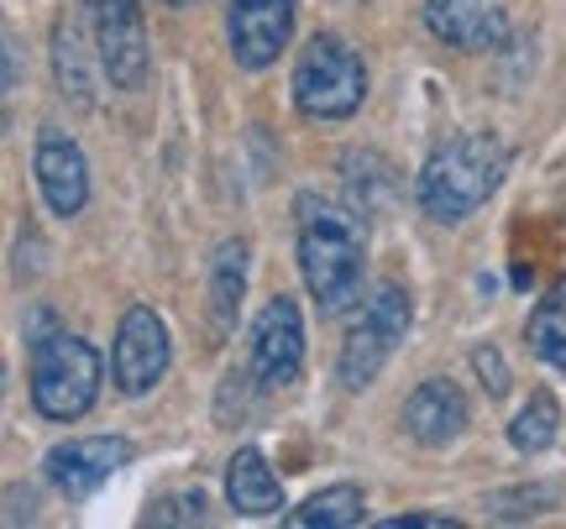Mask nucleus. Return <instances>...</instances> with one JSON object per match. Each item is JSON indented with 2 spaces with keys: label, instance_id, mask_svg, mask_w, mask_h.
<instances>
[{
  "label": "nucleus",
  "instance_id": "f257e3e1",
  "mask_svg": "<svg viewBox=\"0 0 566 529\" xmlns=\"http://www.w3.org/2000/svg\"><path fill=\"white\" fill-rule=\"evenodd\" d=\"M294 246H300V278L321 315H342L363 294L367 231L363 210L331 194H300L294 200Z\"/></svg>",
  "mask_w": 566,
  "mask_h": 529
},
{
  "label": "nucleus",
  "instance_id": "f03ea898",
  "mask_svg": "<svg viewBox=\"0 0 566 529\" xmlns=\"http://www.w3.org/2000/svg\"><path fill=\"white\" fill-rule=\"evenodd\" d=\"M509 173V147L493 131H457L424 158L415 179V204L436 225H462L478 215Z\"/></svg>",
  "mask_w": 566,
  "mask_h": 529
},
{
  "label": "nucleus",
  "instance_id": "7ed1b4c3",
  "mask_svg": "<svg viewBox=\"0 0 566 529\" xmlns=\"http://www.w3.org/2000/svg\"><path fill=\"white\" fill-rule=\"evenodd\" d=\"M32 347V362H27V388H32V409L42 420L53 425H74L84 420L95 399H101V378H105V362L101 351L90 347L84 336L74 330H42Z\"/></svg>",
  "mask_w": 566,
  "mask_h": 529
},
{
  "label": "nucleus",
  "instance_id": "20e7f679",
  "mask_svg": "<svg viewBox=\"0 0 566 529\" xmlns=\"http://www.w3.org/2000/svg\"><path fill=\"white\" fill-rule=\"evenodd\" d=\"M294 110L304 121H352L367 100V63L336 32H315L294 59V80H289Z\"/></svg>",
  "mask_w": 566,
  "mask_h": 529
},
{
  "label": "nucleus",
  "instance_id": "39448f33",
  "mask_svg": "<svg viewBox=\"0 0 566 529\" xmlns=\"http://www.w3.org/2000/svg\"><path fill=\"white\" fill-rule=\"evenodd\" d=\"M409 320H415L409 288H399V284L373 288V299L363 305V320L346 330L342 357H336V378H342L346 393H363V388L378 383V372L388 367V357H394L399 341L409 336Z\"/></svg>",
  "mask_w": 566,
  "mask_h": 529
},
{
  "label": "nucleus",
  "instance_id": "423d86ee",
  "mask_svg": "<svg viewBox=\"0 0 566 529\" xmlns=\"http://www.w3.org/2000/svg\"><path fill=\"white\" fill-rule=\"evenodd\" d=\"M90 17V38H95V59L111 89H142L147 84V17L142 0H80Z\"/></svg>",
  "mask_w": 566,
  "mask_h": 529
},
{
  "label": "nucleus",
  "instance_id": "0eeeda50",
  "mask_svg": "<svg viewBox=\"0 0 566 529\" xmlns=\"http://www.w3.org/2000/svg\"><path fill=\"white\" fill-rule=\"evenodd\" d=\"M168 362H174V341H168V326L153 305H132L116 326V341H111V383L126 399H142L168 378Z\"/></svg>",
  "mask_w": 566,
  "mask_h": 529
},
{
  "label": "nucleus",
  "instance_id": "6e6552de",
  "mask_svg": "<svg viewBox=\"0 0 566 529\" xmlns=\"http://www.w3.org/2000/svg\"><path fill=\"white\" fill-rule=\"evenodd\" d=\"M132 456H137V446L126 435H74V441H59V446L42 456V477L53 483L59 498L84 504L122 467H132Z\"/></svg>",
  "mask_w": 566,
  "mask_h": 529
},
{
  "label": "nucleus",
  "instance_id": "1a4fd4ad",
  "mask_svg": "<svg viewBox=\"0 0 566 529\" xmlns=\"http://www.w3.org/2000/svg\"><path fill=\"white\" fill-rule=\"evenodd\" d=\"M300 0H226V47L237 68L263 74L279 63V53L294 38Z\"/></svg>",
  "mask_w": 566,
  "mask_h": 529
},
{
  "label": "nucleus",
  "instance_id": "9d476101",
  "mask_svg": "<svg viewBox=\"0 0 566 529\" xmlns=\"http://www.w3.org/2000/svg\"><path fill=\"white\" fill-rule=\"evenodd\" d=\"M304 372V315L289 294H273L258 320H252V383L258 388H289Z\"/></svg>",
  "mask_w": 566,
  "mask_h": 529
},
{
  "label": "nucleus",
  "instance_id": "9b49d317",
  "mask_svg": "<svg viewBox=\"0 0 566 529\" xmlns=\"http://www.w3.org/2000/svg\"><path fill=\"white\" fill-rule=\"evenodd\" d=\"M32 173H38V189H42V204L74 221L84 204H90V163H84L80 142L59 131V126H42L38 137V152H32Z\"/></svg>",
  "mask_w": 566,
  "mask_h": 529
},
{
  "label": "nucleus",
  "instance_id": "f8f14e48",
  "mask_svg": "<svg viewBox=\"0 0 566 529\" xmlns=\"http://www.w3.org/2000/svg\"><path fill=\"white\" fill-rule=\"evenodd\" d=\"M424 27L430 38L457 53H504L509 47V17L499 0H424Z\"/></svg>",
  "mask_w": 566,
  "mask_h": 529
},
{
  "label": "nucleus",
  "instance_id": "ddd939ff",
  "mask_svg": "<svg viewBox=\"0 0 566 529\" xmlns=\"http://www.w3.org/2000/svg\"><path fill=\"white\" fill-rule=\"evenodd\" d=\"M399 425L415 446L441 451L451 441H462L467 425H472V409H467V393L451 378H424L415 393L399 409Z\"/></svg>",
  "mask_w": 566,
  "mask_h": 529
},
{
  "label": "nucleus",
  "instance_id": "4468645a",
  "mask_svg": "<svg viewBox=\"0 0 566 529\" xmlns=\"http://www.w3.org/2000/svg\"><path fill=\"white\" fill-rule=\"evenodd\" d=\"M226 504L247 519H268L283 509V483L258 446H242L226 462Z\"/></svg>",
  "mask_w": 566,
  "mask_h": 529
},
{
  "label": "nucleus",
  "instance_id": "2eb2a0df",
  "mask_svg": "<svg viewBox=\"0 0 566 529\" xmlns=\"http://www.w3.org/2000/svg\"><path fill=\"white\" fill-rule=\"evenodd\" d=\"M84 27H90V17H59L53 21V80H59L63 100H74L80 110H90L95 105V63H90V42H84Z\"/></svg>",
  "mask_w": 566,
  "mask_h": 529
},
{
  "label": "nucleus",
  "instance_id": "dca6fc26",
  "mask_svg": "<svg viewBox=\"0 0 566 529\" xmlns=\"http://www.w3.org/2000/svg\"><path fill=\"white\" fill-rule=\"evenodd\" d=\"M247 252L252 246L242 236L216 246L210 257V320H216V336H231L237 315H242V294H247Z\"/></svg>",
  "mask_w": 566,
  "mask_h": 529
},
{
  "label": "nucleus",
  "instance_id": "f3484780",
  "mask_svg": "<svg viewBox=\"0 0 566 529\" xmlns=\"http://www.w3.org/2000/svg\"><path fill=\"white\" fill-rule=\"evenodd\" d=\"M367 519V498L357 483H331L310 493L300 509H289V529H352Z\"/></svg>",
  "mask_w": 566,
  "mask_h": 529
},
{
  "label": "nucleus",
  "instance_id": "a211bd4d",
  "mask_svg": "<svg viewBox=\"0 0 566 529\" xmlns=\"http://www.w3.org/2000/svg\"><path fill=\"white\" fill-rule=\"evenodd\" d=\"M525 341L546 367L566 372V278H556L535 299V309H530V320H525Z\"/></svg>",
  "mask_w": 566,
  "mask_h": 529
},
{
  "label": "nucleus",
  "instance_id": "6ab92c4d",
  "mask_svg": "<svg viewBox=\"0 0 566 529\" xmlns=\"http://www.w3.org/2000/svg\"><path fill=\"white\" fill-rule=\"evenodd\" d=\"M342 168H346V194H352L346 204H357L363 215L384 210V204L394 200V189H399V179H394L388 158H378V152H346Z\"/></svg>",
  "mask_w": 566,
  "mask_h": 529
},
{
  "label": "nucleus",
  "instance_id": "aec40b11",
  "mask_svg": "<svg viewBox=\"0 0 566 529\" xmlns=\"http://www.w3.org/2000/svg\"><path fill=\"white\" fill-rule=\"evenodd\" d=\"M556 435H562V404L551 399L546 388H535L530 404L520 409L514 425H509V446L525 451V456H541L546 446H556Z\"/></svg>",
  "mask_w": 566,
  "mask_h": 529
},
{
  "label": "nucleus",
  "instance_id": "412c9836",
  "mask_svg": "<svg viewBox=\"0 0 566 529\" xmlns=\"http://www.w3.org/2000/svg\"><path fill=\"white\" fill-rule=\"evenodd\" d=\"M205 509H210V498H205L200 488L163 493L158 504L142 514V525H205Z\"/></svg>",
  "mask_w": 566,
  "mask_h": 529
},
{
  "label": "nucleus",
  "instance_id": "4be33fe9",
  "mask_svg": "<svg viewBox=\"0 0 566 529\" xmlns=\"http://www.w3.org/2000/svg\"><path fill=\"white\" fill-rule=\"evenodd\" d=\"M472 372L483 378L488 399H504V393H509V367H504V357H499V347H478V351H472Z\"/></svg>",
  "mask_w": 566,
  "mask_h": 529
},
{
  "label": "nucleus",
  "instance_id": "5701e85b",
  "mask_svg": "<svg viewBox=\"0 0 566 529\" xmlns=\"http://www.w3.org/2000/svg\"><path fill=\"white\" fill-rule=\"evenodd\" d=\"M378 529H462V519H446V514H394Z\"/></svg>",
  "mask_w": 566,
  "mask_h": 529
},
{
  "label": "nucleus",
  "instance_id": "b1692460",
  "mask_svg": "<svg viewBox=\"0 0 566 529\" xmlns=\"http://www.w3.org/2000/svg\"><path fill=\"white\" fill-rule=\"evenodd\" d=\"M21 89V38L6 27V95Z\"/></svg>",
  "mask_w": 566,
  "mask_h": 529
},
{
  "label": "nucleus",
  "instance_id": "393cba45",
  "mask_svg": "<svg viewBox=\"0 0 566 529\" xmlns=\"http://www.w3.org/2000/svg\"><path fill=\"white\" fill-rule=\"evenodd\" d=\"M158 6H174V11H184V6H195V0H158Z\"/></svg>",
  "mask_w": 566,
  "mask_h": 529
}]
</instances>
